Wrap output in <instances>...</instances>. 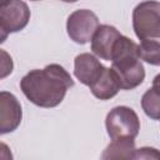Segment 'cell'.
<instances>
[{
	"label": "cell",
	"instance_id": "obj_2",
	"mask_svg": "<svg viewBox=\"0 0 160 160\" xmlns=\"http://www.w3.org/2000/svg\"><path fill=\"white\" fill-rule=\"evenodd\" d=\"M111 70L119 86L122 90H131L139 86L145 79V69L138 56V44L130 38L121 35L111 52Z\"/></svg>",
	"mask_w": 160,
	"mask_h": 160
},
{
	"label": "cell",
	"instance_id": "obj_14",
	"mask_svg": "<svg viewBox=\"0 0 160 160\" xmlns=\"http://www.w3.org/2000/svg\"><path fill=\"white\" fill-rule=\"evenodd\" d=\"M14 70V61L10 54L0 49V80L8 78Z\"/></svg>",
	"mask_w": 160,
	"mask_h": 160
},
{
	"label": "cell",
	"instance_id": "obj_9",
	"mask_svg": "<svg viewBox=\"0 0 160 160\" xmlns=\"http://www.w3.org/2000/svg\"><path fill=\"white\" fill-rule=\"evenodd\" d=\"M104 65L90 52L79 54L74 60V75L84 85L90 86L91 82L104 70Z\"/></svg>",
	"mask_w": 160,
	"mask_h": 160
},
{
	"label": "cell",
	"instance_id": "obj_5",
	"mask_svg": "<svg viewBox=\"0 0 160 160\" xmlns=\"http://www.w3.org/2000/svg\"><path fill=\"white\" fill-rule=\"evenodd\" d=\"M99 25V19L95 12L88 9H79L69 15L66 31L74 42L84 45L91 40Z\"/></svg>",
	"mask_w": 160,
	"mask_h": 160
},
{
	"label": "cell",
	"instance_id": "obj_4",
	"mask_svg": "<svg viewBox=\"0 0 160 160\" xmlns=\"http://www.w3.org/2000/svg\"><path fill=\"white\" fill-rule=\"evenodd\" d=\"M132 28L135 35L142 40H159L160 38V2L142 1L132 11Z\"/></svg>",
	"mask_w": 160,
	"mask_h": 160
},
{
	"label": "cell",
	"instance_id": "obj_7",
	"mask_svg": "<svg viewBox=\"0 0 160 160\" xmlns=\"http://www.w3.org/2000/svg\"><path fill=\"white\" fill-rule=\"evenodd\" d=\"M21 119L22 110L18 98L10 91H0V135L15 131Z\"/></svg>",
	"mask_w": 160,
	"mask_h": 160
},
{
	"label": "cell",
	"instance_id": "obj_13",
	"mask_svg": "<svg viewBox=\"0 0 160 160\" xmlns=\"http://www.w3.org/2000/svg\"><path fill=\"white\" fill-rule=\"evenodd\" d=\"M138 56L150 65H160V42L159 40H142L138 44Z\"/></svg>",
	"mask_w": 160,
	"mask_h": 160
},
{
	"label": "cell",
	"instance_id": "obj_12",
	"mask_svg": "<svg viewBox=\"0 0 160 160\" xmlns=\"http://www.w3.org/2000/svg\"><path fill=\"white\" fill-rule=\"evenodd\" d=\"M158 80H159V75L154 79L152 86L148 89L141 98L142 110L152 120H159V114H160V92H159Z\"/></svg>",
	"mask_w": 160,
	"mask_h": 160
},
{
	"label": "cell",
	"instance_id": "obj_3",
	"mask_svg": "<svg viewBox=\"0 0 160 160\" xmlns=\"http://www.w3.org/2000/svg\"><path fill=\"white\" fill-rule=\"evenodd\" d=\"M108 135L111 140L135 139L140 130V120L138 114L129 106H115L105 119Z\"/></svg>",
	"mask_w": 160,
	"mask_h": 160
},
{
	"label": "cell",
	"instance_id": "obj_16",
	"mask_svg": "<svg viewBox=\"0 0 160 160\" xmlns=\"http://www.w3.org/2000/svg\"><path fill=\"white\" fill-rule=\"evenodd\" d=\"M0 160H14L10 148L2 141H0Z\"/></svg>",
	"mask_w": 160,
	"mask_h": 160
},
{
	"label": "cell",
	"instance_id": "obj_8",
	"mask_svg": "<svg viewBox=\"0 0 160 160\" xmlns=\"http://www.w3.org/2000/svg\"><path fill=\"white\" fill-rule=\"evenodd\" d=\"M120 36H121V34L115 26L108 25V24L99 25L90 40L91 41V51L98 58L110 61L112 48Z\"/></svg>",
	"mask_w": 160,
	"mask_h": 160
},
{
	"label": "cell",
	"instance_id": "obj_1",
	"mask_svg": "<svg viewBox=\"0 0 160 160\" xmlns=\"http://www.w3.org/2000/svg\"><path fill=\"white\" fill-rule=\"evenodd\" d=\"M74 86L70 74L59 64L30 70L20 80V89L29 101L40 108H55Z\"/></svg>",
	"mask_w": 160,
	"mask_h": 160
},
{
	"label": "cell",
	"instance_id": "obj_17",
	"mask_svg": "<svg viewBox=\"0 0 160 160\" xmlns=\"http://www.w3.org/2000/svg\"><path fill=\"white\" fill-rule=\"evenodd\" d=\"M8 35H9V34H8V31H6V30L0 25V44H2V42L8 39Z\"/></svg>",
	"mask_w": 160,
	"mask_h": 160
},
{
	"label": "cell",
	"instance_id": "obj_10",
	"mask_svg": "<svg viewBox=\"0 0 160 160\" xmlns=\"http://www.w3.org/2000/svg\"><path fill=\"white\" fill-rule=\"evenodd\" d=\"M89 88L92 95L100 100H110L120 90L118 79L110 68H104V70L95 79V81L90 84Z\"/></svg>",
	"mask_w": 160,
	"mask_h": 160
},
{
	"label": "cell",
	"instance_id": "obj_15",
	"mask_svg": "<svg viewBox=\"0 0 160 160\" xmlns=\"http://www.w3.org/2000/svg\"><path fill=\"white\" fill-rule=\"evenodd\" d=\"M132 160H160L159 150L156 148L142 146L140 149H135Z\"/></svg>",
	"mask_w": 160,
	"mask_h": 160
},
{
	"label": "cell",
	"instance_id": "obj_6",
	"mask_svg": "<svg viewBox=\"0 0 160 160\" xmlns=\"http://www.w3.org/2000/svg\"><path fill=\"white\" fill-rule=\"evenodd\" d=\"M30 20V10L25 1L0 2V25L9 32L22 30Z\"/></svg>",
	"mask_w": 160,
	"mask_h": 160
},
{
	"label": "cell",
	"instance_id": "obj_11",
	"mask_svg": "<svg viewBox=\"0 0 160 160\" xmlns=\"http://www.w3.org/2000/svg\"><path fill=\"white\" fill-rule=\"evenodd\" d=\"M135 141L132 139L112 140L102 151L100 160H132Z\"/></svg>",
	"mask_w": 160,
	"mask_h": 160
}]
</instances>
